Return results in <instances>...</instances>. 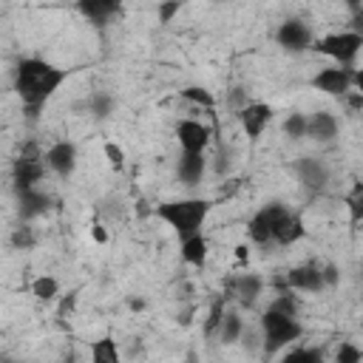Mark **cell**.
I'll use <instances>...</instances> for the list:
<instances>
[{
	"instance_id": "6da1fadb",
	"label": "cell",
	"mask_w": 363,
	"mask_h": 363,
	"mask_svg": "<svg viewBox=\"0 0 363 363\" xmlns=\"http://www.w3.org/2000/svg\"><path fill=\"white\" fill-rule=\"evenodd\" d=\"M68 68H60L48 60L40 57H23L14 68V91L28 113V119H34L40 113V108L57 94V88L68 79Z\"/></svg>"
},
{
	"instance_id": "7a4b0ae2",
	"label": "cell",
	"mask_w": 363,
	"mask_h": 363,
	"mask_svg": "<svg viewBox=\"0 0 363 363\" xmlns=\"http://www.w3.org/2000/svg\"><path fill=\"white\" fill-rule=\"evenodd\" d=\"M210 201L207 199H173V201H162L159 207H156V216L167 224V227H173V233L179 235V238H190V235H196V233H201V227H204V221H207V216H210Z\"/></svg>"
},
{
	"instance_id": "3957f363",
	"label": "cell",
	"mask_w": 363,
	"mask_h": 363,
	"mask_svg": "<svg viewBox=\"0 0 363 363\" xmlns=\"http://www.w3.org/2000/svg\"><path fill=\"white\" fill-rule=\"evenodd\" d=\"M301 335H303V329H301V323L295 318H286V315H278L272 309H264V315H261V349L267 354L281 352L284 346L295 343Z\"/></svg>"
},
{
	"instance_id": "277c9868",
	"label": "cell",
	"mask_w": 363,
	"mask_h": 363,
	"mask_svg": "<svg viewBox=\"0 0 363 363\" xmlns=\"http://www.w3.org/2000/svg\"><path fill=\"white\" fill-rule=\"evenodd\" d=\"M312 51L335 60V65L340 68H352L357 54L363 51V34H354V31H335V34H326V37H318Z\"/></svg>"
},
{
	"instance_id": "5b68a950",
	"label": "cell",
	"mask_w": 363,
	"mask_h": 363,
	"mask_svg": "<svg viewBox=\"0 0 363 363\" xmlns=\"http://www.w3.org/2000/svg\"><path fill=\"white\" fill-rule=\"evenodd\" d=\"M275 40H278V45L286 48V51H306V48L315 45V34H312L309 23H303V20H298V17L284 20V23L278 26V31H275Z\"/></svg>"
},
{
	"instance_id": "8992f818",
	"label": "cell",
	"mask_w": 363,
	"mask_h": 363,
	"mask_svg": "<svg viewBox=\"0 0 363 363\" xmlns=\"http://www.w3.org/2000/svg\"><path fill=\"white\" fill-rule=\"evenodd\" d=\"M352 71L354 68H340V65H332V68H320L315 77H312V88H318L320 94L326 96H346L352 91Z\"/></svg>"
},
{
	"instance_id": "52a82bcc",
	"label": "cell",
	"mask_w": 363,
	"mask_h": 363,
	"mask_svg": "<svg viewBox=\"0 0 363 363\" xmlns=\"http://www.w3.org/2000/svg\"><path fill=\"white\" fill-rule=\"evenodd\" d=\"M176 139L182 153H204L210 145V128L199 119H182L176 125Z\"/></svg>"
},
{
	"instance_id": "ba28073f",
	"label": "cell",
	"mask_w": 363,
	"mask_h": 363,
	"mask_svg": "<svg viewBox=\"0 0 363 363\" xmlns=\"http://www.w3.org/2000/svg\"><path fill=\"white\" fill-rule=\"evenodd\" d=\"M272 105L267 102H247L241 111H238V122L244 128V133L250 139H261V133L267 130V125L272 122Z\"/></svg>"
},
{
	"instance_id": "9c48e42d",
	"label": "cell",
	"mask_w": 363,
	"mask_h": 363,
	"mask_svg": "<svg viewBox=\"0 0 363 363\" xmlns=\"http://www.w3.org/2000/svg\"><path fill=\"white\" fill-rule=\"evenodd\" d=\"M295 173H298L301 184H303L306 190H312V193H318V190H323V187L329 184V167H326V162L318 159V156H301V159L295 162Z\"/></svg>"
},
{
	"instance_id": "30bf717a",
	"label": "cell",
	"mask_w": 363,
	"mask_h": 363,
	"mask_svg": "<svg viewBox=\"0 0 363 363\" xmlns=\"http://www.w3.org/2000/svg\"><path fill=\"white\" fill-rule=\"evenodd\" d=\"M77 145L74 142H54L48 150H45V164H48V170H54L57 176H62V179H68L74 170H77Z\"/></svg>"
},
{
	"instance_id": "8fae6325",
	"label": "cell",
	"mask_w": 363,
	"mask_h": 363,
	"mask_svg": "<svg viewBox=\"0 0 363 363\" xmlns=\"http://www.w3.org/2000/svg\"><path fill=\"white\" fill-rule=\"evenodd\" d=\"M284 275H286V286L292 292H320V289H326L318 264H298V267L286 269Z\"/></svg>"
},
{
	"instance_id": "7c38bea8",
	"label": "cell",
	"mask_w": 363,
	"mask_h": 363,
	"mask_svg": "<svg viewBox=\"0 0 363 363\" xmlns=\"http://www.w3.org/2000/svg\"><path fill=\"white\" fill-rule=\"evenodd\" d=\"M45 162H23V159H14L11 164V182H14V190L17 193H26V190H37V184L43 182L45 176Z\"/></svg>"
},
{
	"instance_id": "4fadbf2b",
	"label": "cell",
	"mask_w": 363,
	"mask_h": 363,
	"mask_svg": "<svg viewBox=\"0 0 363 363\" xmlns=\"http://www.w3.org/2000/svg\"><path fill=\"white\" fill-rule=\"evenodd\" d=\"M337 116L329 113V111H315L306 122V136L315 139V142H332L337 136Z\"/></svg>"
},
{
	"instance_id": "5bb4252c",
	"label": "cell",
	"mask_w": 363,
	"mask_h": 363,
	"mask_svg": "<svg viewBox=\"0 0 363 363\" xmlns=\"http://www.w3.org/2000/svg\"><path fill=\"white\" fill-rule=\"evenodd\" d=\"M204 167H207V159L204 153H182L179 162H176V176L182 184L187 187H196L204 176Z\"/></svg>"
},
{
	"instance_id": "9a60e30c",
	"label": "cell",
	"mask_w": 363,
	"mask_h": 363,
	"mask_svg": "<svg viewBox=\"0 0 363 363\" xmlns=\"http://www.w3.org/2000/svg\"><path fill=\"white\" fill-rule=\"evenodd\" d=\"M48 204H51V199H48V193H43V190L17 193V213H20L23 221H31V218H37V216H45V213H48Z\"/></svg>"
},
{
	"instance_id": "2e32d148",
	"label": "cell",
	"mask_w": 363,
	"mask_h": 363,
	"mask_svg": "<svg viewBox=\"0 0 363 363\" xmlns=\"http://www.w3.org/2000/svg\"><path fill=\"white\" fill-rule=\"evenodd\" d=\"M261 289H264V281H261L255 272L238 275V278H233V284H230L233 298H238L244 306H252V303L261 298Z\"/></svg>"
},
{
	"instance_id": "e0dca14e",
	"label": "cell",
	"mask_w": 363,
	"mask_h": 363,
	"mask_svg": "<svg viewBox=\"0 0 363 363\" xmlns=\"http://www.w3.org/2000/svg\"><path fill=\"white\" fill-rule=\"evenodd\" d=\"M77 9H79V14H85L94 26L102 28V26H108V20L119 11V3H111V0H82Z\"/></svg>"
},
{
	"instance_id": "ac0fdd59",
	"label": "cell",
	"mask_w": 363,
	"mask_h": 363,
	"mask_svg": "<svg viewBox=\"0 0 363 363\" xmlns=\"http://www.w3.org/2000/svg\"><path fill=\"white\" fill-rule=\"evenodd\" d=\"M88 352H91V363H122L119 346H116V340L111 335H102V337L91 340Z\"/></svg>"
},
{
	"instance_id": "d6986e66",
	"label": "cell",
	"mask_w": 363,
	"mask_h": 363,
	"mask_svg": "<svg viewBox=\"0 0 363 363\" xmlns=\"http://www.w3.org/2000/svg\"><path fill=\"white\" fill-rule=\"evenodd\" d=\"M182 261L190 264V267H204V261H207V238L201 233H196L190 238H182Z\"/></svg>"
},
{
	"instance_id": "ffe728a7",
	"label": "cell",
	"mask_w": 363,
	"mask_h": 363,
	"mask_svg": "<svg viewBox=\"0 0 363 363\" xmlns=\"http://www.w3.org/2000/svg\"><path fill=\"white\" fill-rule=\"evenodd\" d=\"M303 235H306V227H303V218H301V213H289V216H286V221L281 224V230L275 233V244H281V247H289V244L301 241Z\"/></svg>"
},
{
	"instance_id": "44dd1931",
	"label": "cell",
	"mask_w": 363,
	"mask_h": 363,
	"mask_svg": "<svg viewBox=\"0 0 363 363\" xmlns=\"http://www.w3.org/2000/svg\"><path fill=\"white\" fill-rule=\"evenodd\" d=\"M343 204H346V213H349V224L360 227V221H363V182L360 179L352 182L349 193L343 196Z\"/></svg>"
},
{
	"instance_id": "7402d4cb",
	"label": "cell",
	"mask_w": 363,
	"mask_h": 363,
	"mask_svg": "<svg viewBox=\"0 0 363 363\" xmlns=\"http://www.w3.org/2000/svg\"><path fill=\"white\" fill-rule=\"evenodd\" d=\"M31 295H34L37 301H43V303L57 301V298H60V281H57L54 275H40V278L31 281Z\"/></svg>"
},
{
	"instance_id": "603a6c76",
	"label": "cell",
	"mask_w": 363,
	"mask_h": 363,
	"mask_svg": "<svg viewBox=\"0 0 363 363\" xmlns=\"http://www.w3.org/2000/svg\"><path fill=\"white\" fill-rule=\"evenodd\" d=\"M258 216L264 218V224L269 227V233H272V241H275V233H278V230H281V224L286 221L289 210H286L281 201H269V204H264V207L258 210Z\"/></svg>"
},
{
	"instance_id": "cb8c5ba5",
	"label": "cell",
	"mask_w": 363,
	"mask_h": 363,
	"mask_svg": "<svg viewBox=\"0 0 363 363\" xmlns=\"http://www.w3.org/2000/svg\"><path fill=\"white\" fill-rule=\"evenodd\" d=\"M244 335V320L238 312H227L224 320H221V329H218V340L221 343H238Z\"/></svg>"
},
{
	"instance_id": "d4e9b609",
	"label": "cell",
	"mask_w": 363,
	"mask_h": 363,
	"mask_svg": "<svg viewBox=\"0 0 363 363\" xmlns=\"http://www.w3.org/2000/svg\"><path fill=\"white\" fill-rule=\"evenodd\" d=\"M113 108H116V102H113V96L111 94H105V91H96V94H91V99H88V113L94 116V119H108L111 113H113Z\"/></svg>"
},
{
	"instance_id": "484cf974",
	"label": "cell",
	"mask_w": 363,
	"mask_h": 363,
	"mask_svg": "<svg viewBox=\"0 0 363 363\" xmlns=\"http://www.w3.org/2000/svg\"><path fill=\"white\" fill-rule=\"evenodd\" d=\"M182 99H187L190 105L207 108V111H213V108H216V96H213L204 85H187V88L182 91Z\"/></svg>"
},
{
	"instance_id": "4316f807",
	"label": "cell",
	"mask_w": 363,
	"mask_h": 363,
	"mask_svg": "<svg viewBox=\"0 0 363 363\" xmlns=\"http://www.w3.org/2000/svg\"><path fill=\"white\" fill-rule=\"evenodd\" d=\"M306 122H309V116L306 113H301V111H295V113H289L286 119H284V136L286 139H292V142H298V139H303L306 136Z\"/></svg>"
},
{
	"instance_id": "83f0119b",
	"label": "cell",
	"mask_w": 363,
	"mask_h": 363,
	"mask_svg": "<svg viewBox=\"0 0 363 363\" xmlns=\"http://www.w3.org/2000/svg\"><path fill=\"white\" fill-rule=\"evenodd\" d=\"M9 244H11L14 250H31V247L37 244L34 227H31L28 221H23L20 227H14V230H11V235H9Z\"/></svg>"
},
{
	"instance_id": "f1b7e54d",
	"label": "cell",
	"mask_w": 363,
	"mask_h": 363,
	"mask_svg": "<svg viewBox=\"0 0 363 363\" xmlns=\"http://www.w3.org/2000/svg\"><path fill=\"white\" fill-rule=\"evenodd\" d=\"M267 309H272V312H278V315H286V318H295L298 320V298H295V292H281V295H275L272 298V303L267 306Z\"/></svg>"
},
{
	"instance_id": "f546056e",
	"label": "cell",
	"mask_w": 363,
	"mask_h": 363,
	"mask_svg": "<svg viewBox=\"0 0 363 363\" xmlns=\"http://www.w3.org/2000/svg\"><path fill=\"white\" fill-rule=\"evenodd\" d=\"M224 295L221 298H216L213 303H210V312H207V323H204V332L207 335H218V329H221V320H224V315H227V306H224Z\"/></svg>"
},
{
	"instance_id": "4dcf8cb0",
	"label": "cell",
	"mask_w": 363,
	"mask_h": 363,
	"mask_svg": "<svg viewBox=\"0 0 363 363\" xmlns=\"http://www.w3.org/2000/svg\"><path fill=\"white\" fill-rule=\"evenodd\" d=\"M247 238H250L252 244H269V241H272V233H269V227L264 224V218H261L258 213L247 221Z\"/></svg>"
},
{
	"instance_id": "1f68e13d",
	"label": "cell",
	"mask_w": 363,
	"mask_h": 363,
	"mask_svg": "<svg viewBox=\"0 0 363 363\" xmlns=\"http://www.w3.org/2000/svg\"><path fill=\"white\" fill-rule=\"evenodd\" d=\"M335 363H363V349L352 340H343L335 349Z\"/></svg>"
},
{
	"instance_id": "d6a6232c",
	"label": "cell",
	"mask_w": 363,
	"mask_h": 363,
	"mask_svg": "<svg viewBox=\"0 0 363 363\" xmlns=\"http://www.w3.org/2000/svg\"><path fill=\"white\" fill-rule=\"evenodd\" d=\"M318 357H320V352H318V349L295 346V349H289V352L284 354V360H281V363H315Z\"/></svg>"
},
{
	"instance_id": "836d02e7",
	"label": "cell",
	"mask_w": 363,
	"mask_h": 363,
	"mask_svg": "<svg viewBox=\"0 0 363 363\" xmlns=\"http://www.w3.org/2000/svg\"><path fill=\"white\" fill-rule=\"evenodd\" d=\"M102 153H105V159H108V164H111L113 170H122V167H125V150H122L116 142H105V145H102Z\"/></svg>"
},
{
	"instance_id": "e575fe53",
	"label": "cell",
	"mask_w": 363,
	"mask_h": 363,
	"mask_svg": "<svg viewBox=\"0 0 363 363\" xmlns=\"http://www.w3.org/2000/svg\"><path fill=\"white\" fill-rule=\"evenodd\" d=\"M17 159H23V162H45V153H43V147L31 139V142H26L23 147H20V156Z\"/></svg>"
},
{
	"instance_id": "d590c367",
	"label": "cell",
	"mask_w": 363,
	"mask_h": 363,
	"mask_svg": "<svg viewBox=\"0 0 363 363\" xmlns=\"http://www.w3.org/2000/svg\"><path fill=\"white\" fill-rule=\"evenodd\" d=\"M77 301H79V289H71L68 295H62V298H60V306H57V315H60V318H68V315L74 312Z\"/></svg>"
},
{
	"instance_id": "8d00e7d4",
	"label": "cell",
	"mask_w": 363,
	"mask_h": 363,
	"mask_svg": "<svg viewBox=\"0 0 363 363\" xmlns=\"http://www.w3.org/2000/svg\"><path fill=\"white\" fill-rule=\"evenodd\" d=\"M346 9L352 11V20H349V31L354 34H363V3H346Z\"/></svg>"
},
{
	"instance_id": "74e56055",
	"label": "cell",
	"mask_w": 363,
	"mask_h": 363,
	"mask_svg": "<svg viewBox=\"0 0 363 363\" xmlns=\"http://www.w3.org/2000/svg\"><path fill=\"white\" fill-rule=\"evenodd\" d=\"M182 11V3H159L156 14H159V23H170L176 14Z\"/></svg>"
},
{
	"instance_id": "f35d334b",
	"label": "cell",
	"mask_w": 363,
	"mask_h": 363,
	"mask_svg": "<svg viewBox=\"0 0 363 363\" xmlns=\"http://www.w3.org/2000/svg\"><path fill=\"white\" fill-rule=\"evenodd\" d=\"M320 275H323V286H329V289L340 284V269L335 264H323L320 267Z\"/></svg>"
},
{
	"instance_id": "ab89813d",
	"label": "cell",
	"mask_w": 363,
	"mask_h": 363,
	"mask_svg": "<svg viewBox=\"0 0 363 363\" xmlns=\"http://www.w3.org/2000/svg\"><path fill=\"white\" fill-rule=\"evenodd\" d=\"M91 238L96 241V244H108V233H105V224L102 221H91Z\"/></svg>"
},
{
	"instance_id": "60d3db41",
	"label": "cell",
	"mask_w": 363,
	"mask_h": 363,
	"mask_svg": "<svg viewBox=\"0 0 363 363\" xmlns=\"http://www.w3.org/2000/svg\"><path fill=\"white\" fill-rule=\"evenodd\" d=\"M343 99H346V108H349L352 113H360V111H363V96H360L357 91H349Z\"/></svg>"
},
{
	"instance_id": "b9f144b4",
	"label": "cell",
	"mask_w": 363,
	"mask_h": 363,
	"mask_svg": "<svg viewBox=\"0 0 363 363\" xmlns=\"http://www.w3.org/2000/svg\"><path fill=\"white\" fill-rule=\"evenodd\" d=\"M352 91H357L363 96V68H354L352 71Z\"/></svg>"
},
{
	"instance_id": "7bdbcfd3",
	"label": "cell",
	"mask_w": 363,
	"mask_h": 363,
	"mask_svg": "<svg viewBox=\"0 0 363 363\" xmlns=\"http://www.w3.org/2000/svg\"><path fill=\"white\" fill-rule=\"evenodd\" d=\"M128 306H130L133 312H142V309H145V301H142V298H130V301H128Z\"/></svg>"
},
{
	"instance_id": "ee69618b",
	"label": "cell",
	"mask_w": 363,
	"mask_h": 363,
	"mask_svg": "<svg viewBox=\"0 0 363 363\" xmlns=\"http://www.w3.org/2000/svg\"><path fill=\"white\" fill-rule=\"evenodd\" d=\"M60 363H79V360H77V354H74V352H68V354H65Z\"/></svg>"
},
{
	"instance_id": "f6af8a7d",
	"label": "cell",
	"mask_w": 363,
	"mask_h": 363,
	"mask_svg": "<svg viewBox=\"0 0 363 363\" xmlns=\"http://www.w3.org/2000/svg\"><path fill=\"white\" fill-rule=\"evenodd\" d=\"M184 363H199V354H196V352L190 349V352H187V360H184Z\"/></svg>"
},
{
	"instance_id": "bcb514c9",
	"label": "cell",
	"mask_w": 363,
	"mask_h": 363,
	"mask_svg": "<svg viewBox=\"0 0 363 363\" xmlns=\"http://www.w3.org/2000/svg\"><path fill=\"white\" fill-rule=\"evenodd\" d=\"M315 363H323V354H320V357H318V360H315Z\"/></svg>"
},
{
	"instance_id": "7dc6e473",
	"label": "cell",
	"mask_w": 363,
	"mask_h": 363,
	"mask_svg": "<svg viewBox=\"0 0 363 363\" xmlns=\"http://www.w3.org/2000/svg\"><path fill=\"white\" fill-rule=\"evenodd\" d=\"M357 230H360V233H363V221H360V227H357Z\"/></svg>"
},
{
	"instance_id": "c3c4849f",
	"label": "cell",
	"mask_w": 363,
	"mask_h": 363,
	"mask_svg": "<svg viewBox=\"0 0 363 363\" xmlns=\"http://www.w3.org/2000/svg\"><path fill=\"white\" fill-rule=\"evenodd\" d=\"M360 329H363V320H360Z\"/></svg>"
},
{
	"instance_id": "681fc988",
	"label": "cell",
	"mask_w": 363,
	"mask_h": 363,
	"mask_svg": "<svg viewBox=\"0 0 363 363\" xmlns=\"http://www.w3.org/2000/svg\"><path fill=\"white\" fill-rule=\"evenodd\" d=\"M6 363H14V360H6Z\"/></svg>"
}]
</instances>
